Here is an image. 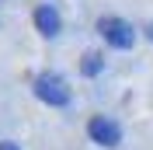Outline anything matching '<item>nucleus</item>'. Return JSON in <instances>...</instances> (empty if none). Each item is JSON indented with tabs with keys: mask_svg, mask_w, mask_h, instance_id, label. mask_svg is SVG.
<instances>
[{
	"mask_svg": "<svg viewBox=\"0 0 153 150\" xmlns=\"http://www.w3.org/2000/svg\"><path fill=\"white\" fill-rule=\"evenodd\" d=\"M31 87H35V98H38V101L52 105V108L70 105V87H66V80H63L59 74H38Z\"/></svg>",
	"mask_w": 153,
	"mask_h": 150,
	"instance_id": "nucleus-1",
	"label": "nucleus"
},
{
	"mask_svg": "<svg viewBox=\"0 0 153 150\" xmlns=\"http://www.w3.org/2000/svg\"><path fill=\"white\" fill-rule=\"evenodd\" d=\"M97 32L105 35V42L111 49H132V42H136V28L129 21H122V18H101L97 21Z\"/></svg>",
	"mask_w": 153,
	"mask_h": 150,
	"instance_id": "nucleus-2",
	"label": "nucleus"
},
{
	"mask_svg": "<svg viewBox=\"0 0 153 150\" xmlns=\"http://www.w3.org/2000/svg\"><path fill=\"white\" fill-rule=\"evenodd\" d=\"M87 133H91V140L101 143V147H118V143H122V129H118V122L105 119V115H94V119L87 122Z\"/></svg>",
	"mask_w": 153,
	"mask_h": 150,
	"instance_id": "nucleus-3",
	"label": "nucleus"
},
{
	"mask_svg": "<svg viewBox=\"0 0 153 150\" xmlns=\"http://www.w3.org/2000/svg\"><path fill=\"white\" fill-rule=\"evenodd\" d=\"M35 28L42 32V35H45V38L59 35V28H63V21H59L56 7H49V4H42V7L35 10Z\"/></svg>",
	"mask_w": 153,
	"mask_h": 150,
	"instance_id": "nucleus-4",
	"label": "nucleus"
},
{
	"mask_svg": "<svg viewBox=\"0 0 153 150\" xmlns=\"http://www.w3.org/2000/svg\"><path fill=\"white\" fill-rule=\"evenodd\" d=\"M101 70H105L101 52H84V59H80V74H84V77H97Z\"/></svg>",
	"mask_w": 153,
	"mask_h": 150,
	"instance_id": "nucleus-5",
	"label": "nucleus"
},
{
	"mask_svg": "<svg viewBox=\"0 0 153 150\" xmlns=\"http://www.w3.org/2000/svg\"><path fill=\"white\" fill-rule=\"evenodd\" d=\"M0 150H21L18 143H10V140H0Z\"/></svg>",
	"mask_w": 153,
	"mask_h": 150,
	"instance_id": "nucleus-6",
	"label": "nucleus"
},
{
	"mask_svg": "<svg viewBox=\"0 0 153 150\" xmlns=\"http://www.w3.org/2000/svg\"><path fill=\"white\" fill-rule=\"evenodd\" d=\"M146 38H150V42H153V25H146Z\"/></svg>",
	"mask_w": 153,
	"mask_h": 150,
	"instance_id": "nucleus-7",
	"label": "nucleus"
}]
</instances>
